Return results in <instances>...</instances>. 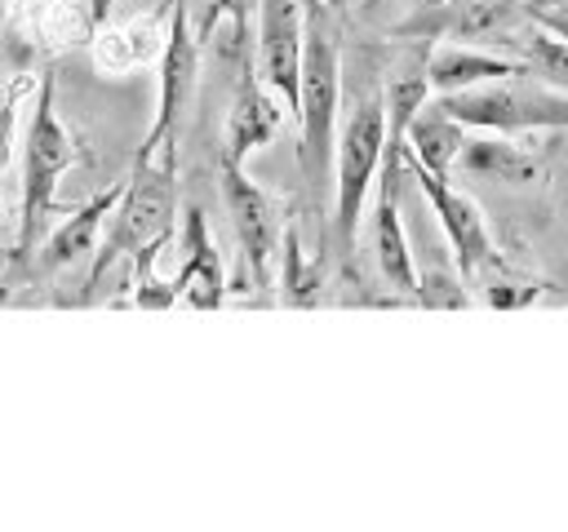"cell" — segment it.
Segmentation results:
<instances>
[{"label":"cell","mask_w":568,"mask_h":532,"mask_svg":"<svg viewBox=\"0 0 568 532\" xmlns=\"http://www.w3.org/2000/svg\"><path fill=\"white\" fill-rule=\"evenodd\" d=\"M120 191H124V182L98 191V195L84 200L62 226H53L49 239L40 244L36 266L53 275V270H67V266L84 262L89 253H98V248H102V235H106V222H111V208H115V200H120Z\"/></svg>","instance_id":"cell-14"},{"label":"cell","mask_w":568,"mask_h":532,"mask_svg":"<svg viewBox=\"0 0 568 532\" xmlns=\"http://www.w3.org/2000/svg\"><path fill=\"white\" fill-rule=\"evenodd\" d=\"M399 177H404V142H386V160L377 173V213H373V266L390 293L417 301L422 275L413 266V248L399 222Z\"/></svg>","instance_id":"cell-10"},{"label":"cell","mask_w":568,"mask_h":532,"mask_svg":"<svg viewBox=\"0 0 568 532\" xmlns=\"http://www.w3.org/2000/svg\"><path fill=\"white\" fill-rule=\"evenodd\" d=\"M324 288V262L320 253L302 248L297 226H284V244H280V301L284 306H315Z\"/></svg>","instance_id":"cell-19"},{"label":"cell","mask_w":568,"mask_h":532,"mask_svg":"<svg viewBox=\"0 0 568 532\" xmlns=\"http://www.w3.org/2000/svg\"><path fill=\"white\" fill-rule=\"evenodd\" d=\"M462 146H466V124L453 120L435 98L413 115V124H408V133H404V151H408L422 168H430V173H439V177H453Z\"/></svg>","instance_id":"cell-18"},{"label":"cell","mask_w":568,"mask_h":532,"mask_svg":"<svg viewBox=\"0 0 568 532\" xmlns=\"http://www.w3.org/2000/svg\"><path fill=\"white\" fill-rule=\"evenodd\" d=\"M524 13H528V22L568 40V0H524Z\"/></svg>","instance_id":"cell-22"},{"label":"cell","mask_w":568,"mask_h":532,"mask_svg":"<svg viewBox=\"0 0 568 532\" xmlns=\"http://www.w3.org/2000/svg\"><path fill=\"white\" fill-rule=\"evenodd\" d=\"M351 4H355V13H359V18H368V22H373V18H382V9H386L390 0H351Z\"/></svg>","instance_id":"cell-24"},{"label":"cell","mask_w":568,"mask_h":532,"mask_svg":"<svg viewBox=\"0 0 568 532\" xmlns=\"http://www.w3.org/2000/svg\"><path fill=\"white\" fill-rule=\"evenodd\" d=\"M515 58L524 62V71L528 75H537L541 84H550V89H564L568 93V40H559L555 31H546V27H537V22H528L524 27V35L515 31Z\"/></svg>","instance_id":"cell-20"},{"label":"cell","mask_w":568,"mask_h":532,"mask_svg":"<svg viewBox=\"0 0 568 532\" xmlns=\"http://www.w3.org/2000/svg\"><path fill=\"white\" fill-rule=\"evenodd\" d=\"M75 164V137L58 115V80L53 71H40L36 80V106L27 120L22 142V217H18V257H31V244L53 213L58 182Z\"/></svg>","instance_id":"cell-5"},{"label":"cell","mask_w":568,"mask_h":532,"mask_svg":"<svg viewBox=\"0 0 568 532\" xmlns=\"http://www.w3.org/2000/svg\"><path fill=\"white\" fill-rule=\"evenodd\" d=\"M426 4H439V0H426Z\"/></svg>","instance_id":"cell-27"},{"label":"cell","mask_w":568,"mask_h":532,"mask_svg":"<svg viewBox=\"0 0 568 532\" xmlns=\"http://www.w3.org/2000/svg\"><path fill=\"white\" fill-rule=\"evenodd\" d=\"M284 115H288L284 98L262 84L253 62L240 66V80H235V93H231V106L222 120V160L244 164L253 151L275 142V133L284 129Z\"/></svg>","instance_id":"cell-11"},{"label":"cell","mask_w":568,"mask_h":532,"mask_svg":"<svg viewBox=\"0 0 568 532\" xmlns=\"http://www.w3.org/2000/svg\"><path fill=\"white\" fill-rule=\"evenodd\" d=\"M217 191H222V204H226V217H231L248 284L253 288H271V275L280 266V244H284L280 204L244 173V164L222 160V155H217Z\"/></svg>","instance_id":"cell-6"},{"label":"cell","mask_w":568,"mask_h":532,"mask_svg":"<svg viewBox=\"0 0 568 532\" xmlns=\"http://www.w3.org/2000/svg\"><path fill=\"white\" fill-rule=\"evenodd\" d=\"M115 4H120V0H80V13H84V22H89V35H93L98 27H106V22H111Z\"/></svg>","instance_id":"cell-23"},{"label":"cell","mask_w":568,"mask_h":532,"mask_svg":"<svg viewBox=\"0 0 568 532\" xmlns=\"http://www.w3.org/2000/svg\"><path fill=\"white\" fill-rule=\"evenodd\" d=\"M404 173L422 186V195H426L430 213L439 217V231L448 235V248H453L457 275H462L466 284H470V279H479L488 266H497V262H501V253H497V244H493V235H488V222H484L479 204H475L470 195H462V191L453 186V177H439V173L422 168L408 151H404Z\"/></svg>","instance_id":"cell-7"},{"label":"cell","mask_w":568,"mask_h":532,"mask_svg":"<svg viewBox=\"0 0 568 532\" xmlns=\"http://www.w3.org/2000/svg\"><path fill=\"white\" fill-rule=\"evenodd\" d=\"M178 226V142H160V146H138L133 168L124 177V191L111 208L102 248L93 257L89 270V288L120 262V257H138L151 244H169Z\"/></svg>","instance_id":"cell-2"},{"label":"cell","mask_w":568,"mask_h":532,"mask_svg":"<svg viewBox=\"0 0 568 532\" xmlns=\"http://www.w3.org/2000/svg\"><path fill=\"white\" fill-rule=\"evenodd\" d=\"M457 168L466 177H484L497 186H541L550 177V164L532 151L510 142V133H484V137H466Z\"/></svg>","instance_id":"cell-13"},{"label":"cell","mask_w":568,"mask_h":532,"mask_svg":"<svg viewBox=\"0 0 568 532\" xmlns=\"http://www.w3.org/2000/svg\"><path fill=\"white\" fill-rule=\"evenodd\" d=\"M386 142H390L386 98H382V84H373V89H364L351 102L346 124L337 129V151H333V217H328V239H333V253L342 262L355 253L359 217H364L368 191H373V182L382 173Z\"/></svg>","instance_id":"cell-3"},{"label":"cell","mask_w":568,"mask_h":532,"mask_svg":"<svg viewBox=\"0 0 568 532\" xmlns=\"http://www.w3.org/2000/svg\"><path fill=\"white\" fill-rule=\"evenodd\" d=\"M435 102L479 133H568V93L541 84L528 71H515L506 80H488L457 93H435Z\"/></svg>","instance_id":"cell-4"},{"label":"cell","mask_w":568,"mask_h":532,"mask_svg":"<svg viewBox=\"0 0 568 532\" xmlns=\"http://www.w3.org/2000/svg\"><path fill=\"white\" fill-rule=\"evenodd\" d=\"M328 4H333V9H342V4H346V0H328Z\"/></svg>","instance_id":"cell-26"},{"label":"cell","mask_w":568,"mask_h":532,"mask_svg":"<svg viewBox=\"0 0 568 532\" xmlns=\"http://www.w3.org/2000/svg\"><path fill=\"white\" fill-rule=\"evenodd\" d=\"M200 84V35L191 31L186 4L173 0L169 9V35H164V53H160V84H155V115L151 129L142 137V146H160V142H178L182 115L195 98Z\"/></svg>","instance_id":"cell-8"},{"label":"cell","mask_w":568,"mask_h":532,"mask_svg":"<svg viewBox=\"0 0 568 532\" xmlns=\"http://www.w3.org/2000/svg\"><path fill=\"white\" fill-rule=\"evenodd\" d=\"M306 4V44H302V93H297V164L302 182L324 200L333 151H337V111H342V49L333 31L328 0Z\"/></svg>","instance_id":"cell-1"},{"label":"cell","mask_w":568,"mask_h":532,"mask_svg":"<svg viewBox=\"0 0 568 532\" xmlns=\"http://www.w3.org/2000/svg\"><path fill=\"white\" fill-rule=\"evenodd\" d=\"M4 18H9V0H0V31H4Z\"/></svg>","instance_id":"cell-25"},{"label":"cell","mask_w":568,"mask_h":532,"mask_svg":"<svg viewBox=\"0 0 568 532\" xmlns=\"http://www.w3.org/2000/svg\"><path fill=\"white\" fill-rule=\"evenodd\" d=\"M524 71V62L515 53H493V49H475V44H430L426 53V75L435 93H457V89H475L488 80H506Z\"/></svg>","instance_id":"cell-15"},{"label":"cell","mask_w":568,"mask_h":532,"mask_svg":"<svg viewBox=\"0 0 568 532\" xmlns=\"http://www.w3.org/2000/svg\"><path fill=\"white\" fill-rule=\"evenodd\" d=\"M426 53H430V40L417 44V49H404L386 75H382V98H386V124H390V142H404L413 115L435 98L430 89V75H426Z\"/></svg>","instance_id":"cell-16"},{"label":"cell","mask_w":568,"mask_h":532,"mask_svg":"<svg viewBox=\"0 0 568 532\" xmlns=\"http://www.w3.org/2000/svg\"><path fill=\"white\" fill-rule=\"evenodd\" d=\"M417 306H435V310H462V306H470L466 279H462V275H444V270L422 275V284H417Z\"/></svg>","instance_id":"cell-21"},{"label":"cell","mask_w":568,"mask_h":532,"mask_svg":"<svg viewBox=\"0 0 568 532\" xmlns=\"http://www.w3.org/2000/svg\"><path fill=\"white\" fill-rule=\"evenodd\" d=\"M302 44H306V9L302 0H257V31H253V71L266 89H275L297 111L302 93Z\"/></svg>","instance_id":"cell-9"},{"label":"cell","mask_w":568,"mask_h":532,"mask_svg":"<svg viewBox=\"0 0 568 532\" xmlns=\"http://www.w3.org/2000/svg\"><path fill=\"white\" fill-rule=\"evenodd\" d=\"M164 35L169 31H160V13H146V18H133V22H120V27H111V22L98 27L89 35V49H93V62L102 71L120 75V71H133V66H142L151 58L160 62Z\"/></svg>","instance_id":"cell-17"},{"label":"cell","mask_w":568,"mask_h":532,"mask_svg":"<svg viewBox=\"0 0 568 532\" xmlns=\"http://www.w3.org/2000/svg\"><path fill=\"white\" fill-rule=\"evenodd\" d=\"M178 248H182L178 275H173L178 301H186L191 310H217L226 301V266H222V253L213 244V231L200 204H182Z\"/></svg>","instance_id":"cell-12"}]
</instances>
